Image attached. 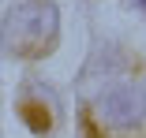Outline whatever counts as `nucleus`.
I'll return each mask as SVG.
<instances>
[{
	"label": "nucleus",
	"mask_w": 146,
	"mask_h": 138,
	"mask_svg": "<svg viewBox=\"0 0 146 138\" xmlns=\"http://www.w3.org/2000/svg\"><path fill=\"white\" fill-rule=\"evenodd\" d=\"M23 116L30 120V127H34V131H49V116H41V112H38L34 101H26V104H23Z\"/></svg>",
	"instance_id": "f03ea898"
},
{
	"label": "nucleus",
	"mask_w": 146,
	"mask_h": 138,
	"mask_svg": "<svg viewBox=\"0 0 146 138\" xmlns=\"http://www.w3.org/2000/svg\"><path fill=\"white\" fill-rule=\"evenodd\" d=\"M56 26H60V19H56L52 0H23L8 11L4 41L19 56H41L56 37Z\"/></svg>",
	"instance_id": "f257e3e1"
}]
</instances>
